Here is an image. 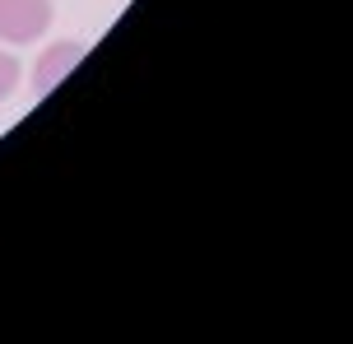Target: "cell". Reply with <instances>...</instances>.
<instances>
[{
	"instance_id": "cell-2",
	"label": "cell",
	"mask_w": 353,
	"mask_h": 344,
	"mask_svg": "<svg viewBox=\"0 0 353 344\" xmlns=\"http://www.w3.org/2000/svg\"><path fill=\"white\" fill-rule=\"evenodd\" d=\"M84 52H88L84 42H56V47H47V52L37 56V65H33V93L37 98H47V93L84 61Z\"/></svg>"
},
{
	"instance_id": "cell-1",
	"label": "cell",
	"mask_w": 353,
	"mask_h": 344,
	"mask_svg": "<svg viewBox=\"0 0 353 344\" xmlns=\"http://www.w3.org/2000/svg\"><path fill=\"white\" fill-rule=\"evenodd\" d=\"M52 28V0H0V42H37Z\"/></svg>"
},
{
	"instance_id": "cell-3",
	"label": "cell",
	"mask_w": 353,
	"mask_h": 344,
	"mask_svg": "<svg viewBox=\"0 0 353 344\" xmlns=\"http://www.w3.org/2000/svg\"><path fill=\"white\" fill-rule=\"evenodd\" d=\"M19 74H23V65H19L10 52H0V103H5V98L19 89Z\"/></svg>"
}]
</instances>
